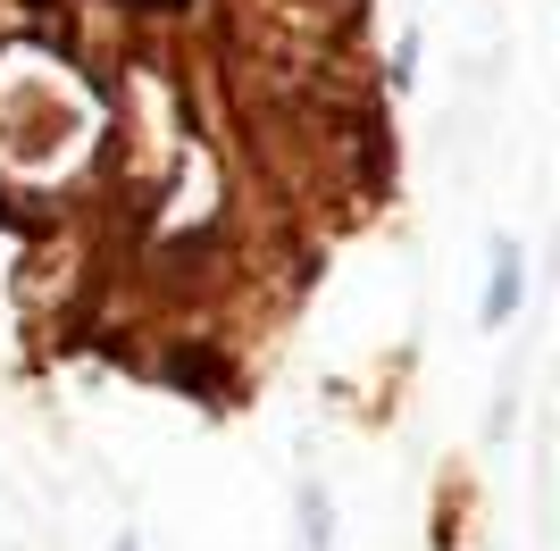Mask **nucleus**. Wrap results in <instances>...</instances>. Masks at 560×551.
<instances>
[{"instance_id":"obj_2","label":"nucleus","mask_w":560,"mask_h":551,"mask_svg":"<svg viewBox=\"0 0 560 551\" xmlns=\"http://www.w3.org/2000/svg\"><path fill=\"white\" fill-rule=\"evenodd\" d=\"M302 518H310V527H302V543H310V551H335V509H327V484H302Z\"/></svg>"},{"instance_id":"obj_1","label":"nucleus","mask_w":560,"mask_h":551,"mask_svg":"<svg viewBox=\"0 0 560 551\" xmlns=\"http://www.w3.org/2000/svg\"><path fill=\"white\" fill-rule=\"evenodd\" d=\"M518 301H527V268H518V243H493V284H486V326H511Z\"/></svg>"}]
</instances>
